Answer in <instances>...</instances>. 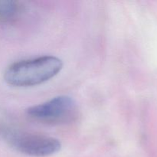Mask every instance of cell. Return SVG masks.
Instances as JSON below:
<instances>
[{"instance_id":"7a4b0ae2","label":"cell","mask_w":157,"mask_h":157,"mask_svg":"<svg viewBox=\"0 0 157 157\" xmlns=\"http://www.w3.org/2000/svg\"><path fill=\"white\" fill-rule=\"evenodd\" d=\"M0 136L16 151L35 157L53 155L61 150L58 139L41 134L21 131L5 125H0Z\"/></svg>"},{"instance_id":"277c9868","label":"cell","mask_w":157,"mask_h":157,"mask_svg":"<svg viewBox=\"0 0 157 157\" xmlns=\"http://www.w3.org/2000/svg\"><path fill=\"white\" fill-rule=\"evenodd\" d=\"M24 11L22 2L15 0H0V21L13 22Z\"/></svg>"},{"instance_id":"3957f363","label":"cell","mask_w":157,"mask_h":157,"mask_svg":"<svg viewBox=\"0 0 157 157\" xmlns=\"http://www.w3.org/2000/svg\"><path fill=\"white\" fill-rule=\"evenodd\" d=\"M76 103L69 96L61 95L26 110L32 119L46 124H61L71 121L76 113Z\"/></svg>"},{"instance_id":"6da1fadb","label":"cell","mask_w":157,"mask_h":157,"mask_svg":"<svg viewBox=\"0 0 157 157\" xmlns=\"http://www.w3.org/2000/svg\"><path fill=\"white\" fill-rule=\"evenodd\" d=\"M62 67V61L50 55L21 60L8 66L4 72V80L14 87H32L52 79Z\"/></svg>"}]
</instances>
